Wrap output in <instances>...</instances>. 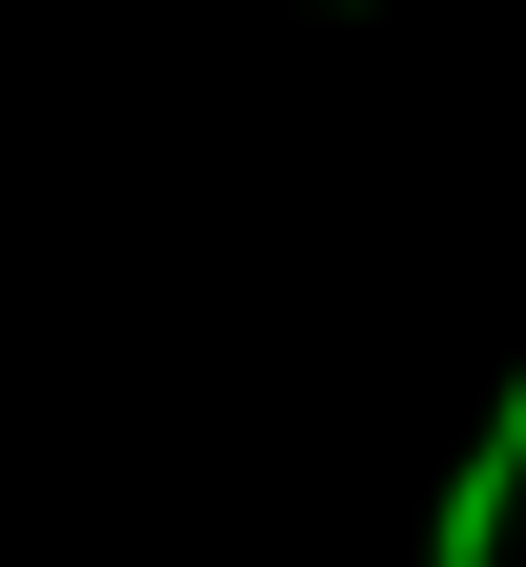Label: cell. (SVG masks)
<instances>
[{"instance_id": "1", "label": "cell", "mask_w": 526, "mask_h": 567, "mask_svg": "<svg viewBox=\"0 0 526 567\" xmlns=\"http://www.w3.org/2000/svg\"><path fill=\"white\" fill-rule=\"evenodd\" d=\"M506 507H526V365H506V405H486V446L445 466V527H425V567H506Z\"/></svg>"}, {"instance_id": "2", "label": "cell", "mask_w": 526, "mask_h": 567, "mask_svg": "<svg viewBox=\"0 0 526 567\" xmlns=\"http://www.w3.org/2000/svg\"><path fill=\"white\" fill-rule=\"evenodd\" d=\"M344 21H364V0H344Z\"/></svg>"}]
</instances>
